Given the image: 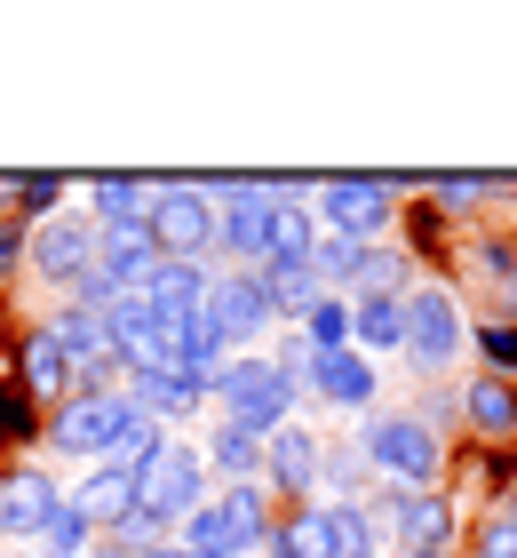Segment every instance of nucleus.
<instances>
[{
	"label": "nucleus",
	"instance_id": "1",
	"mask_svg": "<svg viewBox=\"0 0 517 558\" xmlns=\"http://www.w3.org/2000/svg\"><path fill=\"white\" fill-rule=\"evenodd\" d=\"M207 399L223 408V423L255 430V439H271L279 423H295V384L263 360V351H239V360H223L216 375H207Z\"/></svg>",
	"mask_w": 517,
	"mask_h": 558
},
{
	"label": "nucleus",
	"instance_id": "2",
	"mask_svg": "<svg viewBox=\"0 0 517 558\" xmlns=\"http://www.w3.org/2000/svg\"><path fill=\"white\" fill-rule=\"evenodd\" d=\"M175 543L199 550V558H255L271 543V511H263V487H223L207 495L199 511L175 526Z\"/></svg>",
	"mask_w": 517,
	"mask_h": 558
},
{
	"label": "nucleus",
	"instance_id": "3",
	"mask_svg": "<svg viewBox=\"0 0 517 558\" xmlns=\"http://www.w3.org/2000/svg\"><path fill=\"white\" fill-rule=\"evenodd\" d=\"M199 502H207V463H199L192 439H175V430H168L160 454L136 471V511H144L151 526H168V535H175V526H184Z\"/></svg>",
	"mask_w": 517,
	"mask_h": 558
},
{
	"label": "nucleus",
	"instance_id": "4",
	"mask_svg": "<svg viewBox=\"0 0 517 558\" xmlns=\"http://www.w3.org/2000/svg\"><path fill=\"white\" fill-rule=\"evenodd\" d=\"M136 423V408H127V391H72L64 408H48V447L72 454V463H103V454L120 447V430Z\"/></svg>",
	"mask_w": 517,
	"mask_h": 558
},
{
	"label": "nucleus",
	"instance_id": "5",
	"mask_svg": "<svg viewBox=\"0 0 517 558\" xmlns=\"http://www.w3.org/2000/svg\"><path fill=\"white\" fill-rule=\"evenodd\" d=\"M358 454H367V471H382V478H398V487H430L438 478V430L422 423V415H367V430L350 439Z\"/></svg>",
	"mask_w": 517,
	"mask_h": 558
},
{
	"label": "nucleus",
	"instance_id": "6",
	"mask_svg": "<svg viewBox=\"0 0 517 558\" xmlns=\"http://www.w3.org/2000/svg\"><path fill=\"white\" fill-rule=\"evenodd\" d=\"M398 312H406L398 351H406L422 375H446V367L461 360V343H470V327H461V303H454L446 288H430V279H422V288L398 295Z\"/></svg>",
	"mask_w": 517,
	"mask_h": 558
},
{
	"label": "nucleus",
	"instance_id": "7",
	"mask_svg": "<svg viewBox=\"0 0 517 558\" xmlns=\"http://www.w3.org/2000/svg\"><path fill=\"white\" fill-rule=\"evenodd\" d=\"M199 319L223 336L231 360H239V351H255V343H263L271 327H279V319H271V303H263V279L239 271V264H231V271H207V303H199Z\"/></svg>",
	"mask_w": 517,
	"mask_h": 558
},
{
	"label": "nucleus",
	"instance_id": "8",
	"mask_svg": "<svg viewBox=\"0 0 517 558\" xmlns=\"http://www.w3.org/2000/svg\"><path fill=\"white\" fill-rule=\"evenodd\" d=\"M144 232H151V247L175 256V264H207V256H216V208L192 192V175H175V184L160 175V199H151Z\"/></svg>",
	"mask_w": 517,
	"mask_h": 558
},
{
	"label": "nucleus",
	"instance_id": "9",
	"mask_svg": "<svg viewBox=\"0 0 517 558\" xmlns=\"http://www.w3.org/2000/svg\"><path fill=\"white\" fill-rule=\"evenodd\" d=\"M310 216H319L327 232H343V240H374L382 223L398 216V175H327Z\"/></svg>",
	"mask_w": 517,
	"mask_h": 558
},
{
	"label": "nucleus",
	"instance_id": "10",
	"mask_svg": "<svg viewBox=\"0 0 517 558\" xmlns=\"http://www.w3.org/2000/svg\"><path fill=\"white\" fill-rule=\"evenodd\" d=\"M24 264H33L40 279H57V288H81V271L96 264V223L81 208L40 216L33 232H24Z\"/></svg>",
	"mask_w": 517,
	"mask_h": 558
},
{
	"label": "nucleus",
	"instance_id": "11",
	"mask_svg": "<svg viewBox=\"0 0 517 558\" xmlns=\"http://www.w3.org/2000/svg\"><path fill=\"white\" fill-rule=\"evenodd\" d=\"M319 454H327V439L310 423H279L263 439V478L287 502H310V495H319Z\"/></svg>",
	"mask_w": 517,
	"mask_h": 558
},
{
	"label": "nucleus",
	"instance_id": "12",
	"mask_svg": "<svg viewBox=\"0 0 517 558\" xmlns=\"http://www.w3.org/2000/svg\"><path fill=\"white\" fill-rule=\"evenodd\" d=\"M144 312L168 327V336H184V327L199 319V303H207V264H175V256H160V271L144 279Z\"/></svg>",
	"mask_w": 517,
	"mask_h": 558
},
{
	"label": "nucleus",
	"instance_id": "13",
	"mask_svg": "<svg viewBox=\"0 0 517 558\" xmlns=\"http://www.w3.org/2000/svg\"><path fill=\"white\" fill-rule=\"evenodd\" d=\"M374 519L391 526L406 550H446V543H454V502H446V495H422V487H398Z\"/></svg>",
	"mask_w": 517,
	"mask_h": 558
},
{
	"label": "nucleus",
	"instance_id": "14",
	"mask_svg": "<svg viewBox=\"0 0 517 558\" xmlns=\"http://www.w3.org/2000/svg\"><path fill=\"white\" fill-rule=\"evenodd\" d=\"M57 502H64V487L48 471H9L0 478V543H40Z\"/></svg>",
	"mask_w": 517,
	"mask_h": 558
},
{
	"label": "nucleus",
	"instance_id": "15",
	"mask_svg": "<svg viewBox=\"0 0 517 558\" xmlns=\"http://www.w3.org/2000/svg\"><path fill=\"white\" fill-rule=\"evenodd\" d=\"M216 256H231L239 271H255L271 256V199H263V175H255L247 199H231V208L216 216Z\"/></svg>",
	"mask_w": 517,
	"mask_h": 558
},
{
	"label": "nucleus",
	"instance_id": "16",
	"mask_svg": "<svg viewBox=\"0 0 517 558\" xmlns=\"http://www.w3.org/2000/svg\"><path fill=\"white\" fill-rule=\"evenodd\" d=\"M16 391H24V399H48V408H64V399L81 391V375H72V360L57 351L48 327H33V336L16 343Z\"/></svg>",
	"mask_w": 517,
	"mask_h": 558
},
{
	"label": "nucleus",
	"instance_id": "17",
	"mask_svg": "<svg viewBox=\"0 0 517 558\" xmlns=\"http://www.w3.org/2000/svg\"><path fill=\"white\" fill-rule=\"evenodd\" d=\"M207 399V375H192V367H160V375H127V408L136 415H151V423H184L192 408Z\"/></svg>",
	"mask_w": 517,
	"mask_h": 558
},
{
	"label": "nucleus",
	"instance_id": "18",
	"mask_svg": "<svg viewBox=\"0 0 517 558\" xmlns=\"http://www.w3.org/2000/svg\"><path fill=\"white\" fill-rule=\"evenodd\" d=\"M310 391L327 399V408H374V391H382V375H374V360L367 351H319L310 360Z\"/></svg>",
	"mask_w": 517,
	"mask_h": 558
},
{
	"label": "nucleus",
	"instance_id": "19",
	"mask_svg": "<svg viewBox=\"0 0 517 558\" xmlns=\"http://www.w3.org/2000/svg\"><path fill=\"white\" fill-rule=\"evenodd\" d=\"M461 423H470L485 447L517 439V375H470V391H461Z\"/></svg>",
	"mask_w": 517,
	"mask_h": 558
},
{
	"label": "nucleus",
	"instance_id": "20",
	"mask_svg": "<svg viewBox=\"0 0 517 558\" xmlns=\"http://www.w3.org/2000/svg\"><path fill=\"white\" fill-rule=\"evenodd\" d=\"M151 199H160V175H96L81 216L96 223V232H112V223H144Z\"/></svg>",
	"mask_w": 517,
	"mask_h": 558
},
{
	"label": "nucleus",
	"instance_id": "21",
	"mask_svg": "<svg viewBox=\"0 0 517 558\" xmlns=\"http://www.w3.org/2000/svg\"><path fill=\"white\" fill-rule=\"evenodd\" d=\"M64 502L103 535V526H120L127 511H136V471H127V463H96V471L81 478V495H64Z\"/></svg>",
	"mask_w": 517,
	"mask_h": 558
},
{
	"label": "nucleus",
	"instance_id": "22",
	"mask_svg": "<svg viewBox=\"0 0 517 558\" xmlns=\"http://www.w3.org/2000/svg\"><path fill=\"white\" fill-rule=\"evenodd\" d=\"M263 558H334V519H327V502H295L287 519H271Z\"/></svg>",
	"mask_w": 517,
	"mask_h": 558
},
{
	"label": "nucleus",
	"instance_id": "23",
	"mask_svg": "<svg viewBox=\"0 0 517 558\" xmlns=\"http://www.w3.org/2000/svg\"><path fill=\"white\" fill-rule=\"evenodd\" d=\"M199 463H207V478H231V487H255L263 478V439L255 430H239V423H216L207 430V447H199Z\"/></svg>",
	"mask_w": 517,
	"mask_h": 558
},
{
	"label": "nucleus",
	"instance_id": "24",
	"mask_svg": "<svg viewBox=\"0 0 517 558\" xmlns=\"http://www.w3.org/2000/svg\"><path fill=\"white\" fill-rule=\"evenodd\" d=\"M398 336H406V312H398V295H358L350 303V351H398Z\"/></svg>",
	"mask_w": 517,
	"mask_h": 558
},
{
	"label": "nucleus",
	"instance_id": "25",
	"mask_svg": "<svg viewBox=\"0 0 517 558\" xmlns=\"http://www.w3.org/2000/svg\"><path fill=\"white\" fill-rule=\"evenodd\" d=\"M255 279H263V303H271V319H303L310 303L327 295L319 279H310V264H255Z\"/></svg>",
	"mask_w": 517,
	"mask_h": 558
},
{
	"label": "nucleus",
	"instance_id": "26",
	"mask_svg": "<svg viewBox=\"0 0 517 558\" xmlns=\"http://www.w3.org/2000/svg\"><path fill=\"white\" fill-rule=\"evenodd\" d=\"M310 247H319V216H310V199H279V208H271V256L263 264H310Z\"/></svg>",
	"mask_w": 517,
	"mask_h": 558
},
{
	"label": "nucleus",
	"instance_id": "27",
	"mask_svg": "<svg viewBox=\"0 0 517 558\" xmlns=\"http://www.w3.org/2000/svg\"><path fill=\"white\" fill-rule=\"evenodd\" d=\"M334 519V558H382V519L367 502H327Z\"/></svg>",
	"mask_w": 517,
	"mask_h": 558
},
{
	"label": "nucleus",
	"instance_id": "28",
	"mask_svg": "<svg viewBox=\"0 0 517 558\" xmlns=\"http://www.w3.org/2000/svg\"><path fill=\"white\" fill-rule=\"evenodd\" d=\"M358 256H367V240H343V232H319L310 247V279L334 295V288H358Z\"/></svg>",
	"mask_w": 517,
	"mask_h": 558
},
{
	"label": "nucleus",
	"instance_id": "29",
	"mask_svg": "<svg viewBox=\"0 0 517 558\" xmlns=\"http://www.w3.org/2000/svg\"><path fill=\"white\" fill-rule=\"evenodd\" d=\"M502 192V175H430V216H461V208H485Z\"/></svg>",
	"mask_w": 517,
	"mask_h": 558
},
{
	"label": "nucleus",
	"instance_id": "30",
	"mask_svg": "<svg viewBox=\"0 0 517 558\" xmlns=\"http://www.w3.org/2000/svg\"><path fill=\"white\" fill-rule=\"evenodd\" d=\"M295 336H303L310 351H343V343H350V295H319V303L303 312Z\"/></svg>",
	"mask_w": 517,
	"mask_h": 558
},
{
	"label": "nucleus",
	"instance_id": "31",
	"mask_svg": "<svg viewBox=\"0 0 517 558\" xmlns=\"http://www.w3.org/2000/svg\"><path fill=\"white\" fill-rule=\"evenodd\" d=\"M88 543H96V526L72 511V502H57V511H48V526H40V550H57V558H88Z\"/></svg>",
	"mask_w": 517,
	"mask_h": 558
},
{
	"label": "nucleus",
	"instance_id": "32",
	"mask_svg": "<svg viewBox=\"0 0 517 558\" xmlns=\"http://www.w3.org/2000/svg\"><path fill=\"white\" fill-rule=\"evenodd\" d=\"M358 471H367V454H358L350 439H343V447H327V454H319V487H327L334 502H350V487H358Z\"/></svg>",
	"mask_w": 517,
	"mask_h": 558
},
{
	"label": "nucleus",
	"instance_id": "33",
	"mask_svg": "<svg viewBox=\"0 0 517 558\" xmlns=\"http://www.w3.org/2000/svg\"><path fill=\"white\" fill-rule=\"evenodd\" d=\"M478 351H485V375H517V319H485L478 327Z\"/></svg>",
	"mask_w": 517,
	"mask_h": 558
},
{
	"label": "nucleus",
	"instance_id": "34",
	"mask_svg": "<svg viewBox=\"0 0 517 558\" xmlns=\"http://www.w3.org/2000/svg\"><path fill=\"white\" fill-rule=\"evenodd\" d=\"M16 208L33 216V223L57 216V208H64V175H16Z\"/></svg>",
	"mask_w": 517,
	"mask_h": 558
},
{
	"label": "nucleus",
	"instance_id": "35",
	"mask_svg": "<svg viewBox=\"0 0 517 558\" xmlns=\"http://www.w3.org/2000/svg\"><path fill=\"white\" fill-rule=\"evenodd\" d=\"M478 558H517V526H509L502 511H494V519L478 526Z\"/></svg>",
	"mask_w": 517,
	"mask_h": 558
},
{
	"label": "nucleus",
	"instance_id": "36",
	"mask_svg": "<svg viewBox=\"0 0 517 558\" xmlns=\"http://www.w3.org/2000/svg\"><path fill=\"white\" fill-rule=\"evenodd\" d=\"M0 430H9V439H33V399H0Z\"/></svg>",
	"mask_w": 517,
	"mask_h": 558
},
{
	"label": "nucleus",
	"instance_id": "37",
	"mask_svg": "<svg viewBox=\"0 0 517 558\" xmlns=\"http://www.w3.org/2000/svg\"><path fill=\"white\" fill-rule=\"evenodd\" d=\"M16 256H24V232H9V223H0V271H9Z\"/></svg>",
	"mask_w": 517,
	"mask_h": 558
},
{
	"label": "nucleus",
	"instance_id": "38",
	"mask_svg": "<svg viewBox=\"0 0 517 558\" xmlns=\"http://www.w3.org/2000/svg\"><path fill=\"white\" fill-rule=\"evenodd\" d=\"M398 558H454V550H398Z\"/></svg>",
	"mask_w": 517,
	"mask_h": 558
},
{
	"label": "nucleus",
	"instance_id": "39",
	"mask_svg": "<svg viewBox=\"0 0 517 558\" xmlns=\"http://www.w3.org/2000/svg\"><path fill=\"white\" fill-rule=\"evenodd\" d=\"M502 519H509V526H517V487H509V511H502Z\"/></svg>",
	"mask_w": 517,
	"mask_h": 558
},
{
	"label": "nucleus",
	"instance_id": "40",
	"mask_svg": "<svg viewBox=\"0 0 517 558\" xmlns=\"http://www.w3.org/2000/svg\"><path fill=\"white\" fill-rule=\"evenodd\" d=\"M33 558H57V550H33Z\"/></svg>",
	"mask_w": 517,
	"mask_h": 558
},
{
	"label": "nucleus",
	"instance_id": "41",
	"mask_svg": "<svg viewBox=\"0 0 517 558\" xmlns=\"http://www.w3.org/2000/svg\"><path fill=\"white\" fill-rule=\"evenodd\" d=\"M255 558H263V550H255Z\"/></svg>",
	"mask_w": 517,
	"mask_h": 558
}]
</instances>
